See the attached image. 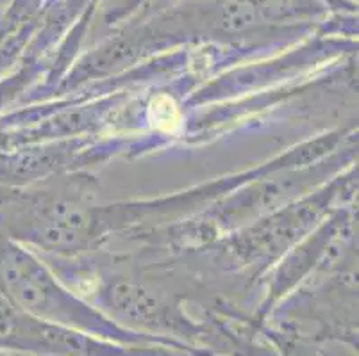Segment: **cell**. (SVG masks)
Masks as SVG:
<instances>
[{"instance_id":"6da1fadb","label":"cell","mask_w":359,"mask_h":356,"mask_svg":"<svg viewBox=\"0 0 359 356\" xmlns=\"http://www.w3.org/2000/svg\"><path fill=\"white\" fill-rule=\"evenodd\" d=\"M149 118L152 127L165 132H174L181 125V113L175 102L166 94L156 97L149 107Z\"/></svg>"}]
</instances>
